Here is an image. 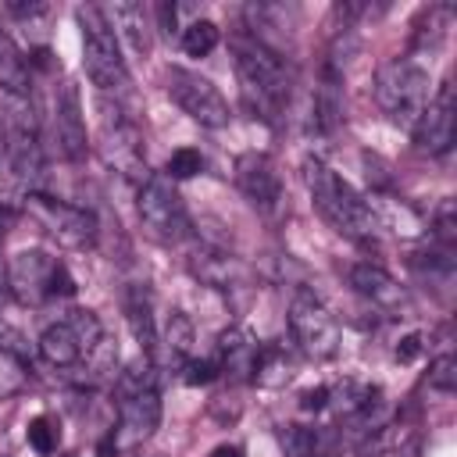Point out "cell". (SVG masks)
Segmentation results:
<instances>
[{"mask_svg": "<svg viewBox=\"0 0 457 457\" xmlns=\"http://www.w3.org/2000/svg\"><path fill=\"white\" fill-rule=\"evenodd\" d=\"M79 29H82V64L89 82L100 93H121L129 86V64L121 57V43L104 14V7L96 4H82L75 11Z\"/></svg>", "mask_w": 457, "mask_h": 457, "instance_id": "cell-3", "label": "cell"}, {"mask_svg": "<svg viewBox=\"0 0 457 457\" xmlns=\"http://www.w3.org/2000/svg\"><path fill=\"white\" fill-rule=\"evenodd\" d=\"M193 339H196L193 321H189L182 311H171L168 321H164V336H157V343H164V357H168L175 368H182V364L193 357Z\"/></svg>", "mask_w": 457, "mask_h": 457, "instance_id": "cell-26", "label": "cell"}, {"mask_svg": "<svg viewBox=\"0 0 457 457\" xmlns=\"http://www.w3.org/2000/svg\"><path fill=\"white\" fill-rule=\"evenodd\" d=\"M432 236H436V246L439 250H450L453 253V243H457V214H453V200H443L432 214Z\"/></svg>", "mask_w": 457, "mask_h": 457, "instance_id": "cell-31", "label": "cell"}, {"mask_svg": "<svg viewBox=\"0 0 457 457\" xmlns=\"http://www.w3.org/2000/svg\"><path fill=\"white\" fill-rule=\"evenodd\" d=\"M25 382H29V364H25V357L14 353V350H7V346H0V400L18 396V393L25 389Z\"/></svg>", "mask_w": 457, "mask_h": 457, "instance_id": "cell-30", "label": "cell"}, {"mask_svg": "<svg viewBox=\"0 0 457 457\" xmlns=\"http://www.w3.org/2000/svg\"><path fill=\"white\" fill-rule=\"evenodd\" d=\"M4 286H7V282H4V275H0V293H4Z\"/></svg>", "mask_w": 457, "mask_h": 457, "instance_id": "cell-40", "label": "cell"}, {"mask_svg": "<svg viewBox=\"0 0 457 457\" xmlns=\"http://www.w3.org/2000/svg\"><path fill=\"white\" fill-rule=\"evenodd\" d=\"M236 186L261 214H275L282 207V179L268 154H239L236 157Z\"/></svg>", "mask_w": 457, "mask_h": 457, "instance_id": "cell-15", "label": "cell"}, {"mask_svg": "<svg viewBox=\"0 0 457 457\" xmlns=\"http://www.w3.org/2000/svg\"><path fill=\"white\" fill-rule=\"evenodd\" d=\"M136 211H139V221L143 228L161 239V243H179L189 236V214H186V204L179 196V189L171 186L168 175H150L139 193H136Z\"/></svg>", "mask_w": 457, "mask_h": 457, "instance_id": "cell-9", "label": "cell"}, {"mask_svg": "<svg viewBox=\"0 0 457 457\" xmlns=\"http://www.w3.org/2000/svg\"><path fill=\"white\" fill-rule=\"evenodd\" d=\"M7 11H11V14H21V18H32V14H43L46 7H43V4H14V0H11Z\"/></svg>", "mask_w": 457, "mask_h": 457, "instance_id": "cell-37", "label": "cell"}, {"mask_svg": "<svg viewBox=\"0 0 457 457\" xmlns=\"http://www.w3.org/2000/svg\"><path fill=\"white\" fill-rule=\"evenodd\" d=\"M0 457H7V453H0Z\"/></svg>", "mask_w": 457, "mask_h": 457, "instance_id": "cell-41", "label": "cell"}, {"mask_svg": "<svg viewBox=\"0 0 457 457\" xmlns=\"http://www.w3.org/2000/svg\"><path fill=\"white\" fill-rule=\"evenodd\" d=\"M50 139L57 157H64L68 164H79L89 150V136H86V118H82V100L75 82H61L54 86V100H50Z\"/></svg>", "mask_w": 457, "mask_h": 457, "instance_id": "cell-13", "label": "cell"}, {"mask_svg": "<svg viewBox=\"0 0 457 457\" xmlns=\"http://www.w3.org/2000/svg\"><path fill=\"white\" fill-rule=\"evenodd\" d=\"M257 350H261V343L246 328H239V325L225 328L218 336V357H214L218 361V375H228L232 382H250Z\"/></svg>", "mask_w": 457, "mask_h": 457, "instance_id": "cell-18", "label": "cell"}, {"mask_svg": "<svg viewBox=\"0 0 457 457\" xmlns=\"http://www.w3.org/2000/svg\"><path fill=\"white\" fill-rule=\"evenodd\" d=\"M289 332L293 343L300 346V353H307L311 361H328L339 353V321L332 318V311L314 296V293H296L289 300Z\"/></svg>", "mask_w": 457, "mask_h": 457, "instance_id": "cell-10", "label": "cell"}, {"mask_svg": "<svg viewBox=\"0 0 457 457\" xmlns=\"http://www.w3.org/2000/svg\"><path fill=\"white\" fill-rule=\"evenodd\" d=\"M350 286H353L357 296H364L378 311H407V289L382 264H371V261L353 264L350 268Z\"/></svg>", "mask_w": 457, "mask_h": 457, "instance_id": "cell-17", "label": "cell"}, {"mask_svg": "<svg viewBox=\"0 0 457 457\" xmlns=\"http://www.w3.org/2000/svg\"><path fill=\"white\" fill-rule=\"evenodd\" d=\"M182 371H186L182 378H186L189 386H207V382L218 378V361H214V357H200V361L189 357V361L182 364Z\"/></svg>", "mask_w": 457, "mask_h": 457, "instance_id": "cell-34", "label": "cell"}, {"mask_svg": "<svg viewBox=\"0 0 457 457\" xmlns=\"http://www.w3.org/2000/svg\"><path fill=\"white\" fill-rule=\"evenodd\" d=\"M0 89L7 93V100L32 96V68L4 25H0Z\"/></svg>", "mask_w": 457, "mask_h": 457, "instance_id": "cell-22", "label": "cell"}, {"mask_svg": "<svg viewBox=\"0 0 457 457\" xmlns=\"http://www.w3.org/2000/svg\"><path fill=\"white\" fill-rule=\"evenodd\" d=\"M4 150H7V114L0 111V157H4Z\"/></svg>", "mask_w": 457, "mask_h": 457, "instance_id": "cell-39", "label": "cell"}, {"mask_svg": "<svg viewBox=\"0 0 457 457\" xmlns=\"http://www.w3.org/2000/svg\"><path fill=\"white\" fill-rule=\"evenodd\" d=\"M303 182H307V193H311L314 207L321 211V218L336 232H343L350 239H371L375 236L378 218H375L371 204L346 179H339L325 161L307 157L303 161Z\"/></svg>", "mask_w": 457, "mask_h": 457, "instance_id": "cell-2", "label": "cell"}, {"mask_svg": "<svg viewBox=\"0 0 457 457\" xmlns=\"http://www.w3.org/2000/svg\"><path fill=\"white\" fill-rule=\"evenodd\" d=\"M7 293L21 307H43L50 300H64L75 293V278L64 261H57L46 250H18L7 261Z\"/></svg>", "mask_w": 457, "mask_h": 457, "instance_id": "cell-4", "label": "cell"}, {"mask_svg": "<svg viewBox=\"0 0 457 457\" xmlns=\"http://www.w3.org/2000/svg\"><path fill=\"white\" fill-rule=\"evenodd\" d=\"M168 96L179 104L182 114H189L204 129H225L228 125V100L221 96V89L189 68H179V64L168 68Z\"/></svg>", "mask_w": 457, "mask_h": 457, "instance_id": "cell-11", "label": "cell"}, {"mask_svg": "<svg viewBox=\"0 0 457 457\" xmlns=\"http://www.w3.org/2000/svg\"><path fill=\"white\" fill-rule=\"evenodd\" d=\"M211 457H243V446H236V443H221V446L211 450Z\"/></svg>", "mask_w": 457, "mask_h": 457, "instance_id": "cell-38", "label": "cell"}, {"mask_svg": "<svg viewBox=\"0 0 457 457\" xmlns=\"http://www.w3.org/2000/svg\"><path fill=\"white\" fill-rule=\"evenodd\" d=\"M418 353H421V336H407V339L396 346V357H400V361H414Z\"/></svg>", "mask_w": 457, "mask_h": 457, "instance_id": "cell-36", "label": "cell"}, {"mask_svg": "<svg viewBox=\"0 0 457 457\" xmlns=\"http://www.w3.org/2000/svg\"><path fill=\"white\" fill-rule=\"evenodd\" d=\"M218 39H221V32H218V25H214L211 18H196V21H189L186 29H179V46H182L189 57H207V54L218 46Z\"/></svg>", "mask_w": 457, "mask_h": 457, "instance_id": "cell-28", "label": "cell"}, {"mask_svg": "<svg viewBox=\"0 0 457 457\" xmlns=\"http://www.w3.org/2000/svg\"><path fill=\"white\" fill-rule=\"evenodd\" d=\"M104 336H107V332H104L100 318H96L89 307H75V311H68L61 321H54V325L43 328L36 350H39V357H43L50 368H79L82 357H86Z\"/></svg>", "mask_w": 457, "mask_h": 457, "instance_id": "cell-7", "label": "cell"}, {"mask_svg": "<svg viewBox=\"0 0 457 457\" xmlns=\"http://www.w3.org/2000/svg\"><path fill=\"white\" fill-rule=\"evenodd\" d=\"M378 386H368V382H357V378H346V382H339V386H332L328 389V403L325 407H332L343 421H350V418H357V414H368L371 407H378Z\"/></svg>", "mask_w": 457, "mask_h": 457, "instance_id": "cell-23", "label": "cell"}, {"mask_svg": "<svg viewBox=\"0 0 457 457\" xmlns=\"http://www.w3.org/2000/svg\"><path fill=\"white\" fill-rule=\"evenodd\" d=\"M104 14H107L114 36H121V39L132 46V54H139V57L150 54V46H154V32H150V29H154V18H150V11H146L143 4H136V0H118V4L107 7Z\"/></svg>", "mask_w": 457, "mask_h": 457, "instance_id": "cell-19", "label": "cell"}, {"mask_svg": "<svg viewBox=\"0 0 457 457\" xmlns=\"http://www.w3.org/2000/svg\"><path fill=\"white\" fill-rule=\"evenodd\" d=\"M121 307H125V321H129V328H132L143 357L154 361V350H157V321H154V296H150V289L139 286V282H132L125 289V296H121Z\"/></svg>", "mask_w": 457, "mask_h": 457, "instance_id": "cell-21", "label": "cell"}, {"mask_svg": "<svg viewBox=\"0 0 457 457\" xmlns=\"http://www.w3.org/2000/svg\"><path fill=\"white\" fill-rule=\"evenodd\" d=\"M375 104L393 125L414 129V121L428 104V71L411 57L386 61L375 71Z\"/></svg>", "mask_w": 457, "mask_h": 457, "instance_id": "cell-5", "label": "cell"}, {"mask_svg": "<svg viewBox=\"0 0 457 457\" xmlns=\"http://www.w3.org/2000/svg\"><path fill=\"white\" fill-rule=\"evenodd\" d=\"M450 21H453V11L446 7V4H436V7H428L421 18H418V25H414V46L418 50H436L439 43H443V36H446V29H450Z\"/></svg>", "mask_w": 457, "mask_h": 457, "instance_id": "cell-27", "label": "cell"}, {"mask_svg": "<svg viewBox=\"0 0 457 457\" xmlns=\"http://www.w3.org/2000/svg\"><path fill=\"white\" fill-rule=\"evenodd\" d=\"M453 132H457L453 86H450V82H443V86H439V93H436V96H428V104H425L421 118L414 121L411 136H414L418 150H425V154L439 157V154H446V150L453 146Z\"/></svg>", "mask_w": 457, "mask_h": 457, "instance_id": "cell-16", "label": "cell"}, {"mask_svg": "<svg viewBox=\"0 0 457 457\" xmlns=\"http://www.w3.org/2000/svg\"><path fill=\"white\" fill-rule=\"evenodd\" d=\"M232 54H236V79H239V96L246 111L268 125H278V118L289 107V93H293V75L282 54L268 50L264 43L250 36H236Z\"/></svg>", "mask_w": 457, "mask_h": 457, "instance_id": "cell-1", "label": "cell"}, {"mask_svg": "<svg viewBox=\"0 0 457 457\" xmlns=\"http://www.w3.org/2000/svg\"><path fill=\"white\" fill-rule=\"evenodd\" d=\"M25 439H29V446H32L39 457H50V453H57V446H61V421H57L54 414H36V418L29 421V428H25Z\"/></svg>", "mask_w": 457, "mask_h": 457, "instance_id": "cell-29", "label": "cell"}, {"mask_svg": "<svg viewBox=\"0 0 457 457\" xmlns=\"http://www.w3.org/2000/svg\"><path fill=\"white\" fill-rule=\"evenodd\" d=\"M25 214L50 236L57 239L61 246H71V250H82V246H93L96 243V232H100V221L89 207H79V204H68V200H57V196H46V193H25Z\"/></svg>", "mask_w": 457, "mask_h": 457, "instance_id": "cell-8", "label": "cell"}, {"mask_svg": "<svg viewBox=\"0 0 457 457\" xmlns=\"http://www.w3.org/2000/svg\"><path fill=\"white\" fill-rule=\"evenodd\" d=\"M289 378H293V357L286 353V346H278V343L261 346V350H257V361H253L250 382H257V386H264V389H278V386H286Z\"/></svg>", "mask_w": 457, "mask_h": 457, "instance_id": "cell-25", "label": "cell"}, {"mask_svg": "<svg viewBox=\"0 0 457 457\" xmlns=\"http://www.w3.org/2000/svg\"><path fill=\"white\" fill-rule=\"evenodd\" d=\"M428 386L439 389V393H453V386H457V361H453V353H439L428 364Z\"/></svg>", "mask_w": 457, "mask_h": 457, "instance_id": "cell-33", "label": "cell"}, {"mask_svg": "<svg viewBox=\"0 0 457 457\" xmlns=\"http://www.w3.org/2000/svg\"><path fill=\"white\" fill-rule=\"evenodd\" d=\"M100 157L107 168H114L121 179L143 186L150 179V168H146V154H143V132L139 125L125 114V111H114V118L107 114L104 118V129H100Z\"/></svg>", "mask_w": 457, "mask_h": 457, "instance_id": "cell-12", "label": "cell"}, {"mask_svg": "<svg viewBox=\"0 0 457 457\" xmlns=\"http://www.w3.org/2000/svg\"><path fill=\"white\" fill-rule=\"evenodd\" d=\"M311 114H314V129L318 132H332L343 121V68L336 61L321 64L318 86H314V100H311Z\"/></svg>", "mask_w": 457, "mask_h": 457, "instance_id": "cell-20", "label": "cell"}, {"mask_svg": "<svg viewBox=\"0 0 457 457\" xmlns=\"http://www.w3.org/2000/svg\"><path fill=\"white\" fill-rule=\"evenodd\" d=\"M278 443H282L286 457H328L336 450L332 432L314 428V425H282Z\"/></svg>", "mask_w": 457, "mask_h": 457, "instance_id": "cell-24", "label": "cell"}, {"mask_svg": "<svg viewBox=\"0 0 457 457\" xmlns=\"http://www.w3.org/2000/svg\"><path fill=\"white\" fill-rule=\"evenodd\" d=\"M328 403V386H318V389H307L303 396H300V407L303 411H321Z\"/></svg>", "mask_w": 457, "mask_h": 457, "instance_id": "cell-35", "label": "cell"}, {"mask_svg": "<svg viewBox=\"0 0 457 457\" xmlns=\"http://www.w3.org/2000/svg\"><path fill=\"white\" fill-rule=\"evenodd\" d=\"M204 171V154L193 146H182L168 157V179H193Z\"/></svg>", "mask_w": 457, "mask_h": 457, "instance_id": "cell-32", "label": "cell"}, {"mask_svg": "<svg viewBox=\"0 0 457 457\" xmlns=\"http://www.w3.org/2000/svg\"><path fill=\"white\" fill-rule=\"evenodd\" d=\"M157 425H161V393H157V386L118 393V432H114L118 446H139L143 439H150L157 432Z\"/></svg>", "mask_w": 457, "mask_h": 457, "instance_id": "cell-14", "label": "cell"}, {"mask_svg": "<svg viewBox=\"0 0 457 457\" xmlns=\"http://www.w3.org/2000/svg\"><path fill=\"white\" fill-rule=\"evenodd\" d=\"M7 164H11V175L29 189L36 193V182L43 175V132H39V114H36V104L32 96H21V100H7Z\"/></svg>", "mask_w": 457, "mask_h": 457, "instance_id": "cell-6", "label": "cell"}]
</instances>
